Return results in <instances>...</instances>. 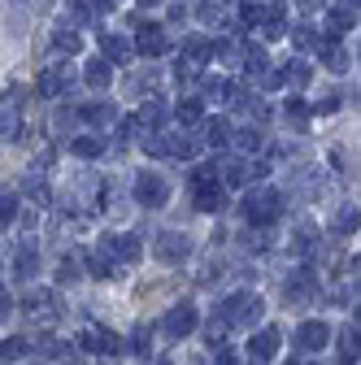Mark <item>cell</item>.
Wrapping results in <instances>:
<instances>
[{"instance_id": "cell-6", "label": "cell", "mask_w": 361, "mask_h": 365, "mask_svg": "<svg viewBox=\"0 0 361 365\" xmlns=\"http://www.w3.org/2000/svg\"><path fill=\"white\" fill-rule=\"evenodd\" d=\"M313 296H318V274H313L309 265L292 269L288 279H283V300H288V304H309Z\"/></svg>"}, {"instance_id": "cell-39", "label": "cell", "mask_w": 361, "mask_h": 365, "mask_svg": "<svg viewBox=\"0 0 361 365\" xmlns=\"http://www.w3.org/2000/svg\"><path fill=\"white\" fill-rule=\"evenodd\" d=\"M26 352H31V344L22 335H5V361H22Z\"/></svg>"}, {"instance_id": "cell-30", "label": "cell", "mask_w": 361, "mask_h": 365, "mask_svg": "<svg viewBox=\"0 0 361 365\" xmlns=\"http://www.w3.org/2000/svg\"><path fill=\"white\" fill-rule=\"evenodd\" d=\"M235 144L244 153H261L265 148V135H261V126H244V130H235Z\"/></svg>"}, {"instance_id": "cell-9", "label": "cell", "mask_w": 361, "mask_h": 365, "mask_svg": "<svg viewBox=\"0 0 361 365\" xmlns=\"http://www.w3.org/2000/svg\"><path fill=\"white\" fill-rule=\"evenodd\" d=\"M265 161H227L222 165V182H227V187H248L253 178H265Z\"/></svg>"}, {"instance_id": "cell-45", "label": "cell", "mask_w": 361, "mask_h": 365, "mask_svg": "<svg viewBox=\"0 0 361 365\" xmlns=\"http://www.w3.org/2000/svg\"><path fill=\"white\" fill-rule=\"evenodd\" d=\"M352 279H357V283H361V252H357V257H352Z\"/></svg>"}, {"instance_id": "cell-33", "label": "cell", "mask_w": 361, "mask_h": 365, "mask_svg": "<svg viewBox=\"0 0 361 365\" xmlns=\"http://www.w3.org/2000/svg\"><path fill=\"white\" fill-rule=\"evenodd\" d=\"M283 74H288V83H292V87H309V78H313V70H309V66H305L300 57H292Z\"/></svg>"}, {"instance_id": "cell-26", "label": "cell", "mask_w": 361, "mask_h": 365, "mask_svg": "<svg viewBox=\"0 0 361 365\" xmlns=\"http://www.w3.org/2000/svg\"><path fill=\"white\" fill-rule=\"evenodd\" d=\"M270 57H265V48L261 43H244V74H253V78H265L270 70Z\"/></svg>"}, {"instance_id": "cell-22", "label": "cell", "mask_w": 361, "mask_h": 365, "mask_svg": "<svg viewBox=\"0 0 361 365\" xmlns=\"http://www.w3.org/2000/svg\"><path fill=\"white\" fill-rule=\"evenodd\" d=\"M113 118H118V109L109 101H92V105L78 109V122H87V126H109Z\"/></svg>"}, {"instance_id": "cell-41", "label": "cell", "mask_w": 361, "mask_h": 365, "mask_svg": "<svg viewBox=\"0 0 361 365\" xmlns=\"http://www.w3.org/2000/svg\"><path fill=\"white\" fill-rule=\"evenodd\" d=\"M196 153H200L196 140H188V135H174V157H196Z\"/></svg>"}, {"instance_id": "cell-31", "label": "cell", "mask_w": 361, "mask_h": 365, "mask_svg": "<svg viewBox=\"0 0 361 365\" xmlns=\"http://www.w3.org/2000/svg\"><path fill=\"white\" fill-rule=\"evenodd\" d=\"M174 118L183 122V126H192V122H200L205 118V105L196 101V96H188V101H178V109H174Z\"/></svg>"}, {"instance_id": "cell-42", "label": "cell", "mask_w": 361, "mask_h": 365, "mask_svg": "<svg viewBox=\"0 0 361 365\" xmlns=\"http://www.w3.org/2000/svg\"><path fill=\"white\" fill-rule=\"evenodd\" d=\"M140 126H144L140 118H122V122H118V135H122V140H135V135H140Z\"/></svg>"}, {"instance_id": "cell-17", "label": "cell", "mask_w": 361, "mask_h": 365, "mask_svg": "<svg viewBox=\"0 0 361 365\" xmlns=\"http://www.w3.org/2000/svg\"><path fill=\"white\" fill-rule=\"evenodd\" d=\"M357 231H361V209H357V205H340L335 217H331V235L348 240V235H357Z\"/></svg>"}, {"instance_id": "cell-48", "label": "cell", "mask_w": 361, "mask_h": 365, "mask_svg": "<svg viewBox=\"0 0 361 365\" xmlns=\"http://www.w3.org/2000/svg\"><path fill=\"white\" fill-rule=\"evenodd\" d=\"M352 327H357V331H361V304H357V322H352Z\"/></svg>"}, {"instance_id": "cell-18", "label": "cell", "mask_w": 361, "mask_h": 365, "mask_svg": "<svg viewBox=\"0 0 361 365\" xmlns=\"http://www.w3.org/2000/svg\"><path fill=\"white\" fill-rule=\"evenodd\" d=\"M78 261L87 265V274H92V279H118V265H113L101 248H83V252H78Z\"/></svg>"}, {"instance_id": "cell-27", "label": "cell", "mask_w": 361, "mask_h": 365, "mask_svg": "<svg viewBox=\"0 0 361 365\" xmlns=\"http://www.w3.org/2000/svg\"><path fill=\"white\" fill-rule=\"evenodd\" d=\"M209 57H213V43H209V39L192 35V39L183 43V61H188V66H205Z\"/></svg>"}, {"instance_id": "cell-34", "label": "cell", "mask_w": 361, "mask_h": 365, "mask_svg": "<svg viewBox=\"0 0 361 365\" xmlns=\"http://www.w3.org/2000/svg\"><path fill=\"white\" fill-rule=\"evenodd\" d=\"M0 135H5V140H22V118L9 105H5V118H0Z\"/></svg>"}, {"instance_id": "cell-52", "label": "cell", "mask_w": 361, "mask_h": 365, "mask_svg": "<svg viewBox=\"0 0 361 365\" xmlns=\"http://www.w3.org/2000/svg\"><path fill=\"white\" fill-rule=\"evenodd\" d=\"M357 5H361V0H357Z\"/></svg>"}, {"instance_id": "cell-10", "label": "cell", "mask_w": 361, "mask_h": 365, "mask_svg": "<svg viewBox=\"0 0 361 365\" xmlns=\"http://www.w3.org/2000/svg\"><path fill=\"white\" fill-rule=\"evenodd\" d=\"M78 348H83V352H109V356H118V352H122V335H113V331H105V327H87V331L78 335Z\"/></svg>"}, {"instance_id": "cell-14", "label": "cell", "mask_w": 361, "mask_h": 365, "mask_svg": "<svg viewBox=\"0 0 361 365\" xmlns=\"http://www.w3.org/2000/svg\"><path fill=\"white\" fill-rule=\"evenodd\" d=\"M14 274H18V279H35V274H39V248H35V240H22L14 248Z\"/></svg>"}, {"instance_id": "cell-16", "label": "cell", "mask_w": 361, "mask_h": 365, "mask_svg": "<svg viewBox=\"0 0 361 365\" xmlns=\"http://www.w3.org/2000/svg\"><path fill=\"white\" fill-rule=\"evenodd\" d=\"M288 35V5L275 0V5H265V22H261V39H283Z\"/></svg>"}, {"instance_id": "cell-12", "label": "cell", "mask_w": 361, "mask_h": 365, "mask_svg": "<svg viewBox=\"0 0 361 365\" xmlns=\"http://www.w3.org/2000/svg\"><path fill=\"white\" fill-rule=\"evenodd\" d=\"M279 344H283V335H279L275 327H261V331L248 339V356H253V361H275V356H279Z\"/></svg>"}, {"instance_id": "cell-11", "label": "cell", "mask_w": 361, "mask_h": 365, "mask_svg": "<svg viewBox=\"0 0 361 365\" xmlns=\"http://www.w3.org/2000/svg\"><path fill=\"white\" fill-rule=\"evenodd\" d=\"M352 26H357V0H348V5H344V0H331V5H327V31L340 39Z\"/></svg>"}, {"instance_id": "cell-35", "label": "cell", "mask_w": 361, "mask_h": 365, "mask_svg": "<svg viewBox=\"0 0 361 365\" xmlns=\"http://www.w3.org/2000/svg\"><path fill=\"white\" fill-rule=\"evenodd\" d=\"M292 43H296V48H318V35H313V26L309 22H300V26H292Z\"/></svg>"}, {"instance_id": "cell-5", "label": "cell", "mask_w": 361, "mask_h": 365, "mask_svg": "<svg viewBox=\"0 0 361 365\" xmlns=\"http://www.w3.org/2000/svg\"><path fill=\"white\" fill-rule=\"evenodd\" d=\"M153 257H157L161 265H183V261L192 257V240H188L183 231H161V235L153 240Z\"/></svg>"}, {"instance_id": "cell-13", "label": "cell", "mask_w": 361, "mask_h": 365, "mask_svg": "<svg viewBox=\"0 0 361 365\" xmlns=\"http://www.w3.org/2000/svg\"><path fill=\"white\" fill-rule=\"evenodd\" d=\"M318 61H322V66H327L331 74H344L352 57H348V48H344V43H340L335 35H327V39L318 43Z\"/></svg>"}, {"instance_id": "cell-29", "label": "cell", "mask_w": 361, "mask_h": 365, "mask_svg": "<svg viewBox=\"0 0 361 365\" xmlns=\"http://www.w3.org/2000/svg\"><path fill=\"white\" fill-rule=\"evenodd\" d=\"M70 153H74V157H101V153H105V140H96V135H74V140H70Z\"/></svg>"}, {"instance_id": "cell-1", "label": "cell", "mask_w": 361, "mask_h": 365, "mask_svg": "<svg viewBox=\"0 0 361 365\" xmlns=\"http://www.w3.org/2000/svg\"><path fill=\"white\" fill-rule=\"evenodd\" d=\"M240 213H244V222H248V226H270V222L283 213V196H279L275 187H248V196H244Z\"/></svg>"}, {"instance_id": "cell-20", "label": "cell", "mask_w": 361, "mask_h": 365, "mask_svg": "<svg viewBox=\"0 0 361 365\" xmlns=\"http://www.w3.org/2000/svg\"><path fill=\"white\" fill-rule=\"evenodd\" d=\"M66 91H70V74L66 70H44L39 74V96L57 101V96H66Z\"/></svg>"}, {"instance_id": "cell-3", "label": "cell", "mask_w": 361, "mask_h": 365, "mask_svg": "<svg viewBox=\"0 0 361 365\" xmlns=\"http://www.w3.org/2000/svg\"><path fill=\"white\" fill-rule=\"evenodd\" d=\"M200 327V309L192 304V300H178L166 317H161V331H166V339H188L192 331Z\"/></svg>"}, {"instance_id": "cell-47", "label": "cell", "mask_w": 361, "mask_h": 365, "mask_svg": "<svg viewBox=\"0 0 361 365\" xmlns=\"http://www.w3.org/2000/svg\"><path fill=\"white\" fill-rule=\"evenodd\" d=\"M140 5H144V9H153V5H161V0H140Z\"/></svg>"}, {"instance_id": "cell-24", "label": "cell", "mask_w": 361, "mask_h": 365, "mask_svg": "<svg viewBox=\"0 0 361 365\" xmlns=\"http://www.w3.org/2000/svg\"><path fill=\"white\" fill-rule=\"evenodd\" d=\"M101 53H105V61H113V66H126L131 61V43L122 39V35H101Z\"/></svg>"}, {"instance_id": "cell-49", "label": "cell", "mask_w": 361, "mask_h": 365, "mask_svg": "<svg viewBox=\"0 0 361 365\" xmlns=\"http://www.w3.org/2000/svg\"><path fill=\"white\" fill-rule=\"evenodd\" d=\"M357 57H361V43H357Z\"/></svg>"}, {"instance_id": "cell-21", "label": "cell", "mask_w": 361, "mask_h": 365, "mask_svg": "<svg viewBox=\"0 0 361 365\" xmlns=\"http://www.w3.org/2000/svg\"><path fill=\"white\" fill-rule=\"evenodd\" d=\"M26 313H35V317H57V313H61L57 292H31V296H26Z\"/></svg>"}, {"instance_id": "cell-7", "label": "cell", "mask_w": 361, "mask_h": 365, "mask_svg": "<svg viewBox=\"0 0 361 365\" xmlns=\"http://www.w3.org/2000/svg\"><path fill=\"white\" fill-rule=\"evenodd\" d=\"M331 344V327L322 322V317H305V322L296 327V348L300 352H322Z\"/></svg>"}, {"instance_id": "cell-19", "label": "cell", "mask_w": 361, "mask_h": 365, "mask_svg": "<svg viewBox=\"0 0 361 365\" xmlns=\"http://www.w3.org/2000/svg\"><path fill=\"white\" fill-rule=\"evenodd\" d=\"M261 317H265V304L248 292V300L240 304V313H235V322H231V331H253V327H261Z\"/></svg>"}, {"instance_id": "cell-15", "label": "cell", "mask_w": 361, "mask_h": 365, "mask_svg": "<svg viewBox=\"0 0 361 365\" xmlns=\"http://www.w3.org/2000/svg\"><path fill=\"white\" fill-rule=\"evenodd\" d=\"M196 209L200 213H222L227 209V182H205V187H196Z\"/></svg>"}, {"instance_id": "cell-40", "label": "cell", "mask_w": 361, "mask_h": 365, "mask_svg": "<svg viewBox=\"0 0 361 365\" xmlns=\"http://www.w3.org/2000/svg\"><path fill=\"white\" fill-rule=\"evenodd\" d=\"M22 192H31L35 200H49V182H44L39 174H26V182H22Z\"/></svg>"}, {"instance_id": "cell-38", "label": "cell", "mask_w": 361, "mask_h": 365, "mask_svg": "<svg viewBox=\"0 0 361 365\" xmlns=\"http://www.w3.org/2000/svg\"><path fill=\"white\" fill-rule=\"evenodd\" d=\"M57 283H61V287L78 283V257H61V265H57Z\"/></svg>"}, {"instance_id": "cell-43", "label": "cell", "mask_w": 361, "mask_h": 365, "mask_svg": "<svg viewBox=\"0 0 361 365\" xmlns=\"http://www.w3.org/2000/svg\"><path fill=\"white\" fill-rule=\"evenodd\" d=\"M288 118H309V105H305L300 96H292V101H288Z\"/></svg>"}, {"instance_id": "cell-36", "label": "cell", "mask_w": 361, "mask_h": 365, "mask_svg": "<svg viewBox=\"0 0 361 365\" xmlns=\"http://www.w3.org/2000/svg\"><path fill=\"white\" fill-rule=\"evenodd\" d=\"M18 192H5V196H0V226H5V231H9V222L18 217Z\"/></svg>"}, {"instance_id": "cell-44", "label": "cell", "mask_w": 361, "mask_h": 365, "mask_svg": "<svg viewBox=\"0 0 361 365\" xmlns=\"http://www.w3.org/2000/svg\"><path fill=\"white\" fill-rule=\"evenodd\" d=\"M340 109V96H322L318 105H313V113H335Z\"/></svg>"}, {"instance_id": "cell-8", "label": "cell", "mask_w": 361, "mask_h": 365, "mask_svg": "<svg viewBox=\"0 0 361 365\" xmlns=\"http://www.w3.org/2000/svg\"><path fill=\"white\" fill-rule=\"evenodd\" d=\"M135 48H140L144 57H166V53H170V35H166V26H157V22L135 26Z\"/></svg>"}, {"instance_id": "cell-46", "label": "cell", "mask_w": 361, "mask_h": 365, "mask_svg": "<svg viewBox=\"0 0 361 365\" xmlns=\"http://www.w3.org/2000/svg\"><path fill=\"white\" fill-rule=\"evenodd\" d=\"M296 5H300V9H318V0H296Z\"/></svg>"}, {"instance_id": "cell-50", "label": "cell", "mask_w": 361, "mask_h": 365, "mask_svg": "<svg viewBox=\"0 0 361 365\" xmlns=\"http://www.w3.org/2000/svg\"><path fill=\"white\" fill-rule=\"evenodd\" d=\"M157 365H170V361H157Z\"/></svg>"}, {"instance_id": "cell-51", "label": "cell", "mask_w": 361, "mask_h": 365, "mask_svg": "<svg viewBox=\"0 0 361 365\" xmlns=\"http://www.w3.org/2000/svg\"><path fill=\"white\" fill-rule=\"evenodd\" d=\"M283 365H296V361H283Z\"/></svg>"}, {"instance_id": "cell-28", "label": "cell", "mask_w": 361, "mask_h": 365, "mask_svg": "<svg viewBox=\"0 0 361 365\" xmlns=\"http://www.w3.org/2000/svg\"><path fill=\"white\" fill-rule=\"evenodd\" d=\"M144 153L148 157H174V140H170V135H161V130H148L144 135Z\"/></svg>"}, {"instance_id": "cell-25", "label": "cell", "mask_w": 361, "mask_h": 365, "mask_svg": "<svg viewBox=\"0 0 361 365\" xmlns=\"http://www.w3.org/2000/svg\"><path fill=\"white\" fill-rule=\"evenodd\" d=\"M83 83H87V87H96V91H105V87L113 83V66H109L105 57L87 61V70H83Z\"/></svg>"}, {"instance_id": "cell-23", "label": "cell", "mask_w": 361, "mask_h": 365, "mask_svg": "<svg viewBox=\"0 0 361 365\" xmlns=\"http://www.w3.org/2000/svg\"><path fill=\"white\" fill-rule=\"evenodd\" d=\"M231 135H235V130H231V118H209V122H205V144H209V148H227Z\"/></svg>"}, {"instance_id": "cell-37", "label": "cell", "mask_w": 361, "mask_h": 365, "mask_svg": "<svg viewBox=\"0 0 361 365\" xmlns=\"http://www.w3.org/2000/svg\"><path fill=\"white\" fill-rule=\"evenodd\" d=\"M53 43H57L61 53H78V43H83V39H78L70 26H57V31H53Z\"/></svg>"}, {"instance_id": "cell-4", "label": "cell", "mask_w": 361, "mask_h": 365, "mask_svg": "<svg viewBox=\"0 0 361 365\" xmlns=\"http://www.w3.org/2000/svg\"><path fill=\"white\" fill-rule=\"evenodd\" d=\"M113 265H135V261H140L144 257V244L140 240H135V235H126V231H109L101 244H96Z\"/></svg>"}, {"instance_id": "cell-32", "label": "cell", "mask_w": 361, "mask_h": 365, "mask_svg": "<svg viewBox=\"0 0 361 365\" xmlns=\"http://www.w3.org/2000/svg\"><path fill=\"white\" fill-rule=\"evenodd\" d=\"M140 122H144L148 130H161V122H166V105H161V101H144V109H140Z\"/></svg>"}, {"instance_id": "cell-2", "label": "cell", "mask_w": 361, "mask_h": 365, "mask_svg": "<svg viewBox=\"0 0 361 365\" xmlns=\"http://www.w3.org/2000/svg\"><path fill=\"white\" fill-rule=\"evenodd\" d=\"M131 192H135V205H144V209H161L170 200V182L157 174V170H140L131 182Z\"/></svg>"}]
</instances>
